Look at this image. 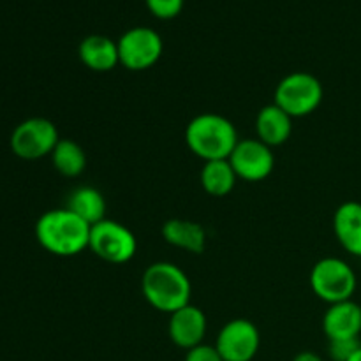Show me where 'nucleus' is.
Masks as SVG:
<instances>
[{
    "label": "nucleus",
    "instance_id": "f257e3e1",
    "mask_svg": "<svg viewBox=\"0 0 361 361\" xmlns=\"http://www.w3.org/2000/svg\"><path fill=\"white\" fill-rule=\"evenodd\" d=\"M90 228V224L67 208H56L39 217L35 224V238L48 252L71 257L88 249Z\"/></svg>",
    "mask_w": 361,
    "mask_h": 361
},
{
    "label": "nucleus",
    "instance_id": "f03ea898",
    "mask_svg": "<svg viewBox=\"0 0 361 361\" xmlns=\"http://www.w3.org/2000/svg\"><path fill=\"white\" fill-rule=\"evenodd\" d=\"M141 291L154 309L173 314L189 305L192 286L182 268L175 263L159 261L145 270L141 277Z\"/></svg>",
    "mask_w": 361,
    "mask_h": 361
},
{
    "label": "nucleus",
    "instance_id": "7ed1b4c3",
    "mask_svg": "<svg viewBox=\"0 0 361 361\" xmlns=\"http://www.w3.org/2000/svg\"><path fill=\"white\" fill-rule=\"evenodd\" d=\"M185 141L194 155L208 162L229 159L240 137L229 118L217 113H201L187 126Z\"/></svg>",
    "mask_w": 361,
    "mask_h": 361
},
{
    "label": "nucleus",
    "instance_id": "20e7f679",
    "mask_svg": "<svg viewBox=\"0 0 361 361\" xmlns=\"http://www.w3.org/2000/svg\"><path fill=\"white\" fill-rule=\"evenodd\" d=\"M323 83L314 74L298 71L279 81L274 104L284 109L293 118H302L316 111L323 102Z\"/></svg>",
    "mask_w": 361,
    "mask_h": 361
},
{
    "label": "nucleus",
    "instance_id": "39448f33",
    "mask_svg": "<svg viewBox=\"0 0 361 361\" xmlns=\"http://www.w3.org/2000/svg\"><path fill=\"white\" fill-rule=\"evenodd\" d=\"M356 286L358 279L355 270L341 257H323L310 270V288L328 305L353 300Z\"/></svg>",
    "mask_w": 361,
    "mask_h": 361
},
{
    "label": "nucleus",
    "instance_id": "423d86ee",
    "mask_svg": "<svg viewBox=\"0 0 361 361\" xmlns=\"http://www.w3.org/2000/svg\"><path fill=\"white\" fill-rule=\"evenodd\" d=\"M88 249L106 263L123 264L136 256L137 240L127 226L104 219L90 228Z\"/></svg>",
    "mask_w": 361,
    "mask_h": 361
},
{
    "label": "nucleus",
    "instance_id": "0eeeda50",
    "mask_svg": "<svg viewBox=\"0 0 361 361\" xmlns=\"http://www.w3.org/2000/svg\"><path fill=\"white\" fill-rule=\"evenodd\" d=\"M59 141L60 136L55 123L48 118L34 116L14 127L11 134V150L25 161H37L51 155Z\"/></svg>",
    "mask_w": 361,
    "mask_h": 361
},
{
    "label": "nucleus",
    "instance_id": "6e6552de",
    "mask_svg": "<svg viewBox=\"0 0 361 361\" xmlns=\"http://www.w3.org/2000/svg\"><path fill=\"white\" fill-rule=\"evenodd\" d=\"M120 63L129 71H147L162 56V37L150 27H133L116 41Z\"/></svg>",
    "mask_w": 361,
    "mask_h": 361
},
{
    "label": "nucleus",
    "instance_id": "1a4fd4ad",
    "mask_svg": "<svg viewBox=\"0 0 361 361\" xmlns=\"http://www.w3.org/2000/svg\"><path fill=\"white\" fill-rule=\"evenodd\" d=\"M261 335L249 319H231L221 328L215 348L224 361H252L259 351Z\"/></svg>",
    "mask_w": 361,
    "mask_h": 361
},
{
    "label": "nucleus",
    "instance_id": "9d476101",
    "mask_svg": "<svg viewBox=\"0 0 361 361\" xmlns=\"http://www.w3.org/2000/svg\"><path fill=\"white\" fill-rule=\"evenodd\" d=\"M238 180L261 182L268 178L275 168V155L268 145L257 137L240 140L228 159Z\"/></svg>",
    "mask_w": 361,
    "mask_h": 361
},
{
    "label": "nucleus",
    "instance_id": "9b49d317",
    "mask_svg": "<svg viewBox=\"0 0 361 361\" xmlns=\"http://www.w3.org/2000/svg\"><path fill=\"white\" fill-rule=\"evenodd\" d=\"M207 316L203 310L196 305H185L176 312L169 314L168 334L169 338L178 348L189 349L203 344L204 335H207Z\"/></svg>",
    "mask_w": 361,
    "mask_h": 361
},
{
    "label": "nucleus",
    "instance_id": "f8f14e48",
    "mask_svg": "<svg viewBox=\"0 0 361 361\" xmlns=\"http://www.w3.org/2000/svg\"><path fill=\"white\" fill-rule=\"evenodd\" d=\"M323 331L328 341L360 338L361 307L353 300L330 305L323 316Z\"/></svg>",
    "mask_w": 361,
    "mask_h": 361
},
{
    "label": "nucleus",
    "instance_id": "ddd939ff",
    "mask_svg": "<svg viewBox=\"0 0 361 361\" xmlns=\"http://www.w3.org/2000/svg\"><path fill=\"white\" fill-rule=\"evenodd\" d=\"M80 60L95 73H108L120 63L118 44L101 34H92L80 42Z\"/></svg>",
    "mask_w": 361,
    "mask_h": 361
},
{
    "label": "nucleus",
    "instance_id": "4468645a",
    "mask_svg": "<svg viewBox=\"0 0 361 361\" xmlns=\"http://www.w3.org/2000/svg\"><path fill=\"white\" fill-rule=\"evenodd\" d=\"M334 231L342 249L361 257V203L345 201L335 210Z\"/></svg>",
    "mask_w": 361,
    "mask_h": 361
},
{
    "label": "nucleus",
    "instance_id": "2eb2a0df",
    "mask_svg": "<svg viewBox=\"0 0 361 361\" xmlns=\"http://www.w3.org/2000/svg\"><path fill=\"white\" fill-rule=\"evenodd\" d=\"M256 133L257 140L270 148L281 147L293 134V116L277 104L264 106L256 116Z\"/></svg>",
    "mask_w": 361,
    "mask_h": 361
},
{
    "label": "nucleus",
    "instance_id": "dca6fc26",
    "mask_svg": "<svg viewBox=\"0 0 361 361\" xmlns=\"http://www.w3.org/2000/svg\"><path fill=\"white\" fill-rule=\"evenodd\" d=\"M162 238L173 247L201 254L207 247V231L200 222L187 219H169L162 226Z\"/></svg>",
    "mask_w": 361,
    "mask_h": 361
},
{
    "label": "nucleus",
    "instance_id": "f3484780",
    "mask_svg": "<svg viewBox=\"0 0 361 361\" xmlns=\"http://www.w3.org/2000/svg\"><path fill=\"white\" fill-rule=\"evenodd\" d=\"M66 208L90 226L106 219V200L94 187H78L73 190Z\"/></svg>",
    "mask_w": 361,
    "mask_h": 361
},
{
    "label": "nucleus",
    "instance_id": "a211bd4d",
    "mask_svg": "<svg viewBox=\"0 0 361 361\" xmlns=\"http://www.w3.org/2000/svg\"><path fill=\"white\" fill-rule=\"evenodd\" d=\"M236 182H238V176L228 159L208 161L201 169V185H203L204 192L210 196H228L235 189Z\"/></svg>",
    "mask_w": 361,
    "mask_h": 361
},
{
    "label": "nucleus",
    "instance_id": "6ab92c4d",
    "mask_svg": "<svg viewBox=\"0 0 361 361\" xmlns=\"http://www.w3.org/2000/svg\"><path fill=\"white\" fill-rule=\"evenodd\" d=\"M49 157L56 171L67 178L80 176L87 168V154L74 140H60Z\"/></svg>",
    "mask_w": 361,
    "mask_h": 361
},
{
    "label": "nucleus",
    "instance_id": "aec40b11",
    "mask_svg": "<svg viewBox=\"0 0 361 361\" xmlns=\"http://www.w3.org/2000/svg\"><path fill=\"white\" fill-rule=\"evenodd\" d=\"M185 0H145L148 11L159 20H173L183 9Z\"/></svg>",
    "mask_w": 361,
    "mask_h": 361
},
{
    "label": "nucleus",
    "instance_id": "412c9836",
    "mask_svg": "<svg viewBox=\"0 0 361 361\" xmlns=\"http://www.w3.org/2000/svg\"><path fill=\"white\" fill-rule=\"evenodd\" d=\"M361 348L360 338H342V341H330L328 355L334 361H349L355 353Z\"/></svg>",
    "mask_w": 361,
    "mask_h": 361
},
{
    "label": "nucleus",
    "instance_id": "4be33fe9",
    "mask_svg": "<svg viewBox=\"0 0 361 361\" xmlns=\"http://www.w3.org/2000/svg\"><path fill=\"white\" fill-rule=\"evenodd\" d=\"M185 361H224L221 353L217 351L215 345L200 344L196 348L189 349L185 355Z\"/></svg>",
    "mask_w": 361,
    "mask_h": 361
},
{
    "label": "nucleus",
    "instance_id": "5701e85b",
    "mask_svg": "<svg viewBox=\"0 0 361 361\" xmlns=\"http://www.w3.org/2000/svg\"><path fill=\"white\" fill-rule=\"evenodd\" d=\"M293 361H323V358L314 351H302L295 356Z\"/></svg>",
    "mask_w": 361,
    "mask_h": 361
},
{
    "label": "nucleus",
    "instance_id": "b1692460",
    "mask_svg": "<svg viewBox=\"0 0 361 361\" xmlns=\"http://www.w3.org/2000/svg\"><path fill=\"white\" fill-rule=\"evenodd\" d=\"M349 361H361V348L358 349V351L355 353V356H353V358L349 360Z\"/></svg>",
    "mask_w": 361,
    "mask_h": 361
}]
</instances>
